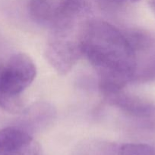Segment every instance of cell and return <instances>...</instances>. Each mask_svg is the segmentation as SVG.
<instances>
[{"instance_id":"6da1fadb","label":"cell","mask_w":155,"mask_h":155,"mask_svg":"<svg viewBox=\"0 0 155 155\" xmlns=\"http://www.w3.org/2000/svg\"><path fill=\"white\" fill-rule=\"evenodd\" d=\"M84 55L99 77L106 97L122 91L136 71L137 51L126 31L100 20L88 21L83 33Z\"/></svg>"},{"instance_id":"7a4b0ae2","label":"cell","mask_w":155,"mask_h":155,"mask_svg":"<svg viewBox=\"0 0 155 155\" xmlns=\"http://www.w3.org/2000/svg\"><path fill=\"white\" fill-rule=\"evenodd\" d=\"M34 62L27 54L18 53L5 64L0 63V108L12 114L23 111L21 93L36 77Z\"/></svg>"},{"instance_id":"3957f363","label":"cell","mask_w":155,"mask_h":155,"mask_svg":"<svg viewBox=\"0 0 155 155\" xmlns=\"http://www.w3.org/2000/svg\"><path fill=\"white\" fill-rule=\"evenodd\" d=\"M88 21L51 30L46 48L49 63L60 74H66L84 55L83 33Z\"/></svg>"},{"instance_id":"277c9868","label":"cell","mask_w":155,"mask_h":155,"mask_svg":"<svg viewBox=\"0 0 155 155\" xmlns=\"http://www.w3.org/2000/svg\"><path fill=\"white\" fill-rule=\"evenodd\" d=\"M88 8L87 0H30L28 3L32 19L50 30L81 21Z\"/></svg>"},{"instance_id":"5b68a950","label":"cell","mask_w":155,"mask_h":155,"mask_svg":"<svg viewBox=\"0 0 155 155\" xmlns=\"http://www.w3.org/2000/svg\"><path fill=\"white\" fill-rule=\"evenodd\" d=\"M109 102L147 130H155V104L122 91L106 97Z\"/></svg>"},{"instance_id":"8992f818","label":"cell","mask_w":155,"mask_h":155,"mask_svg":"<svg viewBox=\"0 0 155 155\" xmlns=\"http://www.w3.org/2000/svg\"><path fill=\"white\" fill-rule=\"evenodd\" d=\"M84 155H155V148L142 143L99 145L90 147Z\"/></svg>"},{"instance_id":"52a82bcc","label":"cell","mask_w":155,"mask_h":155,"mask_svg":"<svg viewBox=\"0 0 155 155\" xmlns=\"http://www.w3.org/2000/svg\"><path fill=\"white\" fill-rule=\"evenodd\" d=\"M33 139L27 131L16 127L0 130V155H13Z\"/></svg>"},{"instance_id":"ba28073f","label":"cell","mask_w":155,"mask_h":155,"mask_svg":"<svg viewBox=\"0 0 155 155\" xmlns=\"http://www.w3.org/2000/svg\"><path fill=\"white\" fill-rule=\"evenodd\" d=\"M14 155H44L37 143L33 140Z\"/></svg>"},{"instance_id":"9c48e42d","label":"cell","mask_w":155,"mask_h":155,"mask_svg":"<svg viewBox=\"0 0 155 155\" xmlns=\"http://www.w3.org/2000/svg\"><path fill=\"white\" fill-rule=\"evenodd\" d=\"M138 1L140 0H97V2L106 7H118L128 3H133Z\"/></svg>"},{"instance_id":"30bf717a","label":"cell","mask_w":155,"mask_h":155,"mask_svg":"<svg viewBox=\"0 0 155 155\" xmlns=\"http://www.w3.org/2000/svg\"><path fill=\"white\" fill-rule=\"evenodd\" d=\"M148 3L151 10L153 11V13L155 14V0H149Z\"/></svg>"}]
</instances>
